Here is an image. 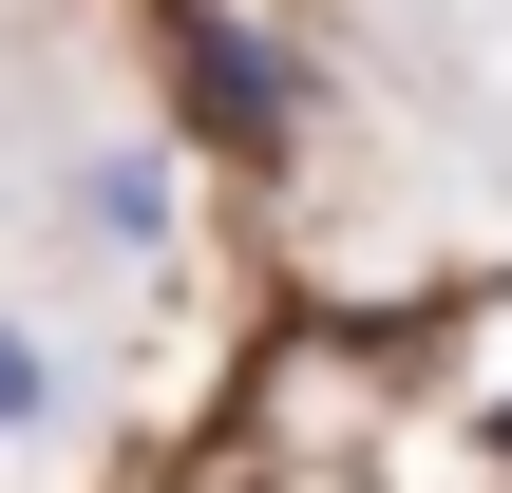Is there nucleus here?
I'll return each mask as SVG.
<instances>
[{
	"label": "nucleus",
	"mask_w": 512,
	"mask_h": 493,
	"mask_svg": "<svg viewBox=\"0 0 512 493\" xmlns=\"http://www.w3.org/2000/svg\"><path fill=\"white\" fill-rule=\"evenodd\" d=\"M57 399H76V361H57V342L0 304V456H19V437H57Z\"/></svg>",
	"instance_id": "obj_3"
},
{
	"label": "nucleus",
	"mask_w": 512,
	"mask_h": 493,
	"mask_svg": "<svg viewBox=\"0 0 512 493\" xmlns=\"http://www.w3.org/2000/svg\"><path fill=\"white\" fill-rule=\"evenodd\" d=\"M171 95H190V133H228V152H285V133H304L285 38H266V19H228V0H171Z\"/></svg>",
	"instance_id": "obj_1"
},
{
	"label": "nucleus",
	"mask_w": 512,
	"mask_h": 493,
	"mask_svg": "<svg viewBox=\"0 0 512 493\" xmlns=\"http://www.w3.org/2000/svg\"><path fill=\"white\" fill-rule=\"evenodd\" d=\"M76 228H95L114 266H171V247H190V152H171V133H95V152H76Z\"/></svg>",
	"instance_id": "obj_2"
},
{
	"label": "nucleus",
	"mask_w": 512,
	"mask_h": 493,
	"mask_svg": "<svg viewBox=\"0 0 512 493\" xmlns=\"http://www.w3.org/2000/svg\"><path fill=\"white\" fill-rule=\"evenodd\" d=\"M494 456H512V399H494Z\"/></svg>",
	"instance_id": "obj_4"
}]
</instances>
